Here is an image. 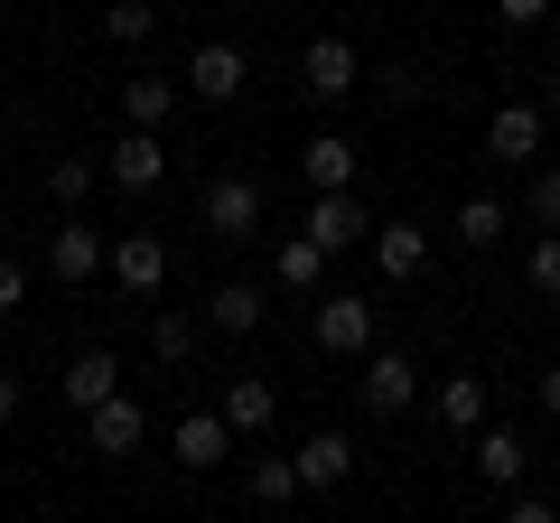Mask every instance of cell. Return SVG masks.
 I'll return each mask as SVG.
<instances>
[{
    "instance_id": "obj_34",
    "label": "cell",
    "mask_w": 560,
    "mask_h": 523,
    "mask_svg": "<svg viewBox=\"0 0 560 523\" xmlns=\"http://www.w3.org/2000/svg\"><path fill=\"white\" fill-rule=\"evenodd\" d=\"M20 421V374H0V430Z\"/></svg>"
},
{
    "instance_id": "obj_21",
    "label": "cell",
    "mask_w": 560,
    "mask_h": 523,
    "mask_svg": "<svg viewBox=\"0 0 560 523\" xmlns=\"http://www.w3.org/2000/svg\"><path fill=\"white\" fill-rule=\"evenodd\" d=\"M300 168H308V187H355V141L346 131H308Z\"/></svg>"
},
{
    "instance_id": "obj_31",
    "label": "cell",
    "mask_w": 560,
    "mask_h": 523,
    "mask_svg": "<svg viewBox=\"0 0 560 523\" xmlns=\"http://www.w3.org/2000/svg\"><path fill=\"white\" fill-rule=\"evenodd\" d=\"M383 103H393V113L420 103V66H383Z\"/></svg>"
},
{
    "instance_id": "obj_28",
    "label": "cell",
    "mask_w": 560,
    "mask_h": 523,
    "mask_svg": "<svg viewBox=\"0 0 560 523\" xmlns=\"http://www.w3.org/2000/svg\"><path fill=\"white\" fill-rule=\"evenodd\" d=\"M523 216H533L541 234H560V168H541V160H533V187H523Z\"/></svg>"
},
{
    "instance_id": "obj_19",
    "label": "cell",
    "mask_w": 560,
    "mask_h": 523,
    "mask_svg": "<svg viewBox=\"0 0 560 523\" xmlns=\"http://www.w3.org/2000/svg\"><path fill=\"white\" fill-rule=\"evenodd\" d=\"M486 411H495L486 374H440V421H448V430H467V440H477V430H486Z\"/></svg>"
},
{
    "instance_id": "obj_30",
    "label": "cell",
    "mask_w": 560,
    "mask_h": 523,
    "mask_svg": "<svg viewBox=\"0 0 560 523\" xmlns=\"http://www.w3.org/2000/svg\"><path fill=\"white\" fill-rule=\"evenodd\" d=\"M20 300H28V262H20V253H0V318H10Z\"/></svg>"
},
{
    "instance_id": "obj_7",
    "label": "cell",
    "mask_w": 560,
    "mask_h": 523,
    "mask_svg": "<svg viewBox=\"0 0 560 523\" xmlns=\"http://www.w3.org/2000/svg\"><path fill=\"white\" fill-rule=\"evenodd\" d=\"M243 84H253V66H243V47H234V38H206L197 57H187V94L215 103V113H224V103H243Z\"/></svg>"
},
{
    "instance_id": "obj_24",
    "label": "cell",
    "mask_w": 560,
    "mask_h": 523,
    "mask_svg": "<svg viewBox=\"0 0 560 523\" xmlns=\"http://www.w3.org/2000/svg\"><path fill=\"white\" fill-rule=\"evenodd\" d=\"M150 28H160V0H103V38L113 47H140Z\"/></svg>"
},
{
    "instance_id": "obj_38",
    "label": "cell",
    "mask_w": 560,
    "mask_h": 523,
    "mask_svg": "<svg viewBox=\"0 0 560 523\" xmlns=\"http://www.w3.org/2000/svg\"><path fill=\"white\" fill-rule=\"evenodd\" d=\"M0 28H10V0H0Z\"/></svg>"
},
{
    "instance_id": "obj_36",
    "label": "cell",
    "mask_w": 560,
    "mask_h": 523,
    "mask_svg": "<svg viewBox=\"0 0 560 523\" xmlns=\"http://www.w3.org/2000/svg\"><path fill=\"white\" fill-rule=\"evenodd\" d=\"M0 243H10V206H0Z\"/></svg>"
},
{
    "instance_id": "obj_2",
    "label": "cell",
    "mask_w": 560,
    "mask_h": 523,
    "mask_svg": "<svg viewBox=\"0 0 560 523\" xmlns=\"http://www.w3.org/2000/svg\"><path fill=\"white\" fill-rule=\"evenodd\" d=\"M308 337H318V356H337V364H364V346H374V300L318 290V318H308Z\"/></svg>"
},
{
    "instance_id": "obj_5",
    "label": "cell",
    "mask_w": 560,
    "mask_h": 523,
    "mask_svg": "<svg viewBox=\"0 0 560 523\" xmlns=\"http://www.w3.org/2000/svg\"><path fill=\"white\" fill-rule=\"evenodd\" d=\"M308 234L327 253H355V243H374V216H364L355 187H308Z\"/></svg>"
},
{
    "instance_id": "obj_18",
    "label": "cell",
    "mask_w": 560,
    "mask_h": 523,
    "mask_svg": "<svg viewBox=\"0 0 560 523\" xmlns=\"http://www.w3.org/2000/svg\"><path fill=\"white\" fill-rule=\"evenodd\" d=\"M327 262H337V253H327V243H318V234L300 224V234H290V243L271 253V281H280V290H300V300H308V290L327 281Z\"/></svg>"
},
{
    "instance_id": "obj_20",
    "label": "cell",
    "mask_w": 560,
    "mask_h": 523,
    "mask_svg": "<svg viewBox=\"0 0 560 523\" xmlns=\"http://www.w3.org/2000/svg\"><path fill=\"white\" fill-rule=\"evenodd\" d=\"M523 467H533V449H523V430H477V477L486 486H523Z\"/></svg>"
},
{
    "instance_id": "obj_23",
    "label": "cell",
    "mask_w": 560,
    "mask_h": 523,
    "mask_svg": "<svg viewBox=\"0 0 560 523\" xmlns=\"http://www.w3.org/2000/svg\"><path fill=\"white\" fill-rule=\"evenodd\" d=\"M197 346H206V318H187V309H160L150 318V356L160 364H197Z\"/></svg>"
},
{
    "instance_id": "obj_22",
    "label": "cell",
    "mask_w": 560,
    "mask_h": 523,
    "mask_svg": "<svg viewBox=\"0 0 560 523\" xmlns=\"http://www.w3.org/2000/svg\"><path fill=\"white\" fill-rule=\"evenodd\" d=\"M206 327H224V337H253V327H261V290H253V281H215Z\"/></svg>"
},
{
    "instance_id": "obj_33",
    "label": "cell",
    "mask_w": 560,
    "mask_h": 523,
    "mask_svg": "<svg viewBox=\"0 0 560 523\" xmlns=\"http://www.w3.org/2000/svg\"><path fill=\"white\" fill-rule=\"evenodd\" d=\"M533 393H541V411L560 421V364H541V374H533Z\"/></svg>"
},
{
    "instance_id": "obj_9",
    "label": "cell",
    "mask_w": 560,
    "mask_h": 523,
    "mask_svg": "<svg viewBox=\"0 0 560 523\" xmlns=\"http://www.w3.org/2000/svg\"><path fill=\"white\" fill-rule=\"evenodd\" d=\"M541 103H495V121H486V160H504V168H533L541 160Z\"/></svg>"
},
{
    "instance_id": "obj_17",
    "label": "cell",
    "mask_w": 560,
    "mask_h": 523,
    "mask_svg": "<svg viewBox=\"0 0 560 523\" xmlns=\"http://www.w3.org/2000/svg\"><path fill=\"white\" fill-rule=\"evenodd\" d=\"M178 94H187L178 75H131V84H121V121H140V131H168V121H178Z\"/></svg>"
},
{
    "instance_id": "obj_32",
    "label": "cell",
    "mask_w": 560,
    "mask_h": 523,
    "mask_svg": "<svg viewBox=\"0 0 560 523\" xmlns=\"http://www.w3.org/2000/svg\"><path fill=\"white\" fill-rule=\"evenodd\" d=\"M495 20L504 28H541V20H551V0H495Z\"/></svg>"
},
{
    "instance_id": "obj_11",
    "label": "cell",
    "mask_w": 560,
    "mask_h": 523,
    "mask_svg": "<svg viewBox=\"0 0 560 523\" xmlns=\"http://www.w3.org/2000/svg\"><path fill=\"white\" fill-rule=\"evenodd\" d=\"M94 271H113V253H103V234H94V224H57V234H47V281L84 290Z\"/></svg>"
},
{
    "instance_id": "obj_13",
    "label": "cell",
    "mask_w": 560,
    "mask_h": 523,
    "mask_svg": "<svg viewBox=\"0 0 560 523\" xmlns=\"http://www.w3.org/2000/svg\"><path fill=\"white\" fill-rule=\"evenodd\" d=\"M113 281L131 290V300H160L168 290V243L160 234H121L113 243Z\"/></svg>"
},
{
    "instance_id": "obj_4",
    "label": "cell",
    "mask_w": 560,
    "mask_h": 523,
    "mask_svg": "<svg viewBox=\"0 0 560 523\" xmlns=\"http://www.w3.org/2000/svg\"><path fill=\"white\" fill-rule=\"evenodd\" d=\"M355 403L374 411V421H401V411L420 403V364L401 356V346H393V356H374V346H364V374H355Z\"/></svg>"
},
{
    "instance_id": "obj_26",
    "label": "cell",
    "mask_w": 560,
    "mask_h": 523,
    "mask_svg": "<svg viewBox=\"0 0 560 523\" xmlns=\"http://www.w3.org/2000/svg\"><path fill=\"white\" fill-rule=\"evenodd\" d=\"M243 477H253V504H290V496H308V486H300V458H253Z\"/></svg>"
},
{
    "instance_id": "obj_29",
    "label": "cell",
    "mask_w": 560,
    "mask_h": 523,
    "mask_svg": "<svg viewBox=\"0 0 560 523\" xmlns=\"http://www.w3.org/2000/svg\"><path fill=\"white\" fill-rule=\"evenodd\" d=\"M523 281H533L541 300H560V234H541L533 253H523Z\"/></svg>"
},
{
    "instance_id": "obj_37",
    "label": "cell",
    "mask_w": 560,
    "mask_h": 523,
    "mask_svg": "<svg viewBox=\"0 0 560 523\" xmlns=\"http://www.w3.org/2000/svg\"><path fill=\"white\" fill-rule=\"evenodd\" d=\"M0 150H10V113H0Z\"/></svg>"
},
{
    "instance_id": "obj_8",
    "label": "cell",
    "mask_w": 560,
    "mask_h": 523,
    "mask_svg": "<svg viewBox=\"0 0 560 523\" xmlns=\"http://www.w3.org/2000/svg\"><path fill=\"white\" fill-rule=\"evenodd\" d=\"M103 168H113V187H131V197H150V187L168 178V131H140V121H131V131H121L113 150H103Z\"/></svg>"
},
{
    "instance_id": "obj_12",
    "label": "cell",
    "mask_w": 560,
    "mask_h": 523,
    "mask_svg": "<svg viewBox=\"0 0 560 523\" xmlns=\"http://www.w3.org/2000/svg\"><path fill=\"white\" fill-rule=\"evenodd\" d=\"M215 411H224V421H234V440L253 449L261 430L280 421V393H271V383H261V374H224V393H215Z\"/></svg>"
},
{
    "instance_id": "obj_3",
    "label": "cell",
    "mask_w": 560,
    "mask_h": 523,
    "mask_svg": "<svg viewBox=\"0 0 560 523\" xmlns=\"http://www.w3.org/2000/svg\"><path fill=\"white\" fill-rule=\"evenodd\" d=\"M300 84H308V103H346V94L364 84V57H355V38L318 28V38L300 47Z\"/></svg>"
},
{
    "instance_id": "obj_35",
    "label": "cell",
    "mask_w": 560,
    "mask_h": 523,
    "mask_svg": "<svg viewBox=\"0 0 560 523\" xmlns=\"http://www.w3.org/2000/svg\"><path fill=\"white\" fill-rule=\"evenodd\" d=\"M541 103H551V113H560V66H551V84H541Z\"/></svg>"
},
{
    "instance_id": "obj_6",
    "label": "cell",
    "mask_w": 560,
    "mask_h": 523,
    "mask_svg": "<svg viewBox=\"0 0 560 523\" xmlns=\"http://www.w3.org/2000/svg\"><path fill=\"white\" fill-rule=\"evenodd\" d=\"M234 421H224V411H178V421H168V458H178V467H197V477H206V467H224V458H234Z\"/></svg>"
},
{
    "instance_id": "obj_25",
    "label": "cell",
    "mask_w": 560,
    "mask_h": 523,
    "mask_svg": "<svg viewBox=\"0 0 560 523\" xmlns=\"http://www.w3.org/2000/svg\"><path fill=\"white\" fill-rule=\"evenodd\" d=\"M458 243H467V253H495V243H504V197H467L458 206Z\"/></svg>"
},
{
    "instance_id": "obj_1",
    "label": "cell",
    "mask_w": 560,
    "mask_h": 523,
    "mask_svg": "<svg viewBox=\"0 0 560 523\" xmlns=\"http://www.w3.org/2000/svg\"><path fill=\"white\" fill-rule=\"evenodd\" d=\"M197 224H206L215 243H253V234H261V178H253V168H224V178H206Z\"/></svg>"
},
{
    "instance_id": "obj_15",
    "label": "cell",
    "mask_w": 560,
    "mask_h": 523,
    "mask_svg": "<svg viewBox=\"0 0 560 523\" xmlns=\"http://www.w3.org/2000/svg\"><path fill=\"white\" fill-rule=\"evenodd\" d=\"M374 271L383 281H420V271H430V234H420V224H374Z\"/></svg>"
},
{
    "instance_id": "obj_10",
    "label": "cell",
    "mask_w": 560,
    "mask_h": 523,
    "mask_svg": "<svg viewBox=\"0 0 560 523\" xmlns=\"http://www.w3.org/2000/svg\"><path fill=\"white\" fill-rule=\"evenodd\" d=\"M84 440H94V458H131V449L150 440V411H140L131 393H103V403L84 411Z\"/></svg>"
},
{
    "instance_id": "obj_14",
    "label": "cell",
    "mask_w": 560,
    "mask_h": 523,
    "mask_svg": "<svg viewBox=\"0 0 560 523\" xmlns=\"http://www.w3.org/2000/svg\"><path fill=\"white\" fill-rule=\"evenodd\" d=\"M290 458H300V486H308V496H327V486L355 477V440H346V430H308Z\"/></svg>"
},
{
    "instance_id": "obj_16",
    "label": "cell",
    "mask_w": 560,
    "mask_h": 523,
    "mask_svg": "<svg viewBox=\"0 0 560 523\" xmlns=\"http://www.w3.org/2000/svg\"><path fill=\"white\" fill-rule=\"evenodd\" d=\"M57 393H66L75 411H94L103 393H121V356H113V346H84V356L66 364V374H57Z\"/></svg>"
},
{
    "instance_id": "obj_27",
    "label": "cell",
    "mask_w": 560,
    "mask_h": 523,
    "mask_svg": "<svg viewBox=\"0 0 560 523\" xmlns=\"http://www.w3.org/2000/svg\"><path fill=\"white\" fill-rule=\"evenodd\" d=\"M47 197H57V206H84V197H94V160H84V150L47 160Z\"/></svg>"
}]
</instances>
